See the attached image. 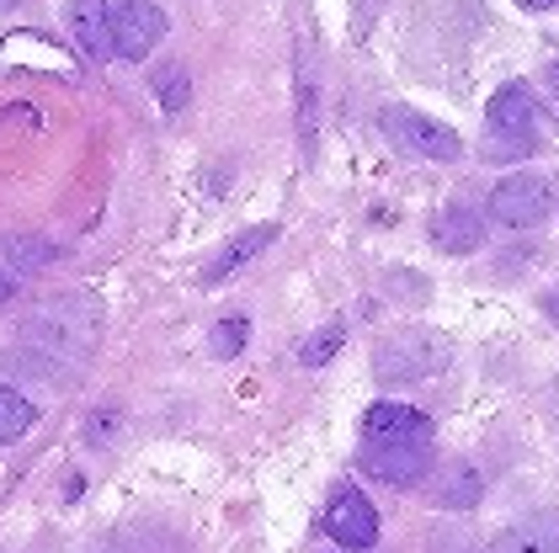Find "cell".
I'll return each mask as SVG.
<instances>
[{"label": "cell", "instance_id": "cell-1", "mask_svg": "<svg viewBox=\"0 0 559 553\" xmlns=\"http://www.w3.org/2000/svg\"><path fill=\"white\" fill-rule=\"evenodd\" d=\"M453 362V340L431 325H400L379 340L373 351V373L379 383H416V378H437L442 368Z\"/></svg>", "mask_w": 559, "mask_h": 553}, {"label": "cell", "instance_id": "cell-2", "mask_svg": "<svg viewBox=\"0 0 559 553\" xmlns=\"http://www.w3.org/2000/svg\"><path fill=\"white\" fill-rule=\"evenodd\" d=\"M544 139V107L533 101L527 85H501L490 96V123H485V144L496 149L490 160H516Z\"/></svg>", "mask_w": 559, "mask_h": 553}, {"label": "cell", "instance_id": "cell-3", "mask_svg": "<svg viewBox=\"0 0 559 553\" xmlns=\"http://www.w3.org/2000/svg\"><path fill=\"white\" fill-rule=\"evenodd\" d=\"M384 133L405 149V155H421V160H437V166H448V160L464 155V139H459L453 128L427 118V112H411V107H389Z\"/></svg>", "mask_w": 559, "mask_h": 553}, {"label": "cell", "instance_id": "cell-4", "mask_svg": "<svg viewBox=\"0 0 559 553\" xmlns=\"http://www.w3.org/2000/svg\"><path fill=\"white\" fill-rule=\"evenodd\" d=\"M549 208H555V187L533 170H516L490 192V218L507 224V229H538L549 218Z\"/></svg>", "mask_w": 559, "mask_h": 553}, {"label": "cell", "instance_id": "cell-5", "mask_svg": "<svg viewBox=\"0 0 559 553\" xmlns=\"http://www.w3.org/2000/svg\"><path fill=\"white\" fill-rule=\"evenodd\" d=\"M362 473L379 484H421L431 473V442H368L362 447Z\"/></svg>", "mask_w": 559, "mask_h": 553}, {"label": "cell", "instance_id": "cell-6", "mask_svg": "<svg viewBox=\"0 0 559 553\" xmlns=\"http://www.w3.org/2000/svg\"><path fill=\"white\" fill-rule=\"evenodd\" d=\"M325 538L331 543H342L346 553H368L379 543V510L368 495H357V490H342L331 510H325Z\"/></svg>", "mask_w": 559, "mask_h": 553}, {"label": "cell", "instance_id": "cell-7", "mask_svg": "<svg viewBox=\"0 0 559 553\" xmlns=\"http://www.w3.org/2000/svg\"><path fill=\"white\" fill-rule=\"evenodd\" d=\"M166 38V11L150 0H123L112 5V53L123 59H150V48Z\"/></svg>", "mask_w": 559, "mask_h": 553}, {"label": "cell", "instance_id": "cell-8", "mask_svg": "<svg viewBox=\"0 0 559 553\" xmlns=\"http://www.w3.org/2000/svg\"><path fill=\"white\" fill-rule=\"evenodd\" d=\"M431 421L411 405H394V399H379L368 416H362V442H427Z\"/></svg>", "mask_w": 559, "mask_h": 553}, {"label": "cell", "instance_id": "cell-9", "mask_svg": "<svg viewBox=\"0 0 559 553\" xmlns=\"http://www.w3.org/2000/svg\"><path fill=\"white\" fill-rule=\"evenodd\" d=\"M490 553H559V516L544 510V516H522L512 527H501L490 538Z\"/></svg>", "mask_w": 559, "mask_h": 553}, {"label": "cell", "instance_id": "cell-10", "mask_svg": "<svg viewBox=\"0 0 559 553\" xmlns=\"http://www.w3.org/2000/svg\"><path fill=\"white\" fill-rule=\"evenodd\" d=\"M70 33L81 43V53L102 64L112 53V5L107 0H70Z\"/></svg>", "mask_w": 559, "mask_h": 553}, {"label": "cell", "instance_id": "cell-11", "mask_svg": "<svg viewBox=\"0 0 559 553\" xmlns=\"http://www.w3.org/2000/svg\"><path fill=\"white\" fill-rule=\"evenodd\" d=\"M431 245L448 255H469L485 245V218L469 208H448L437 213V224H431Z\"/></svg>", "mask_w": 559, "mask_h": 553}, {"label": "cell", "instance_id": "cell-12", "mask_svg": "<svg viewBox=\"0 0 559 553\" xmlns=\"http://www.w3.org/2000/svg\"><path fill=\"white\" fill-rule=\"evenodd\" d=\"M272 240H277V224H257V229H246V235H240L235 245H224V251H218L214 261H209V272H203V282H209V288H214V282H224L229 272H240L246 261H257V255L266 251Z\"/></svg>", "mask_w": 559, "mask_h": 553}, {"label": "cell", "instance_id": "cell-13", "mask_svg": "<svg viewBox=\"0 0 559 553\" xmlns=\"http://www.w3.org/2000/svg\"><path fill=\"white\" fill-rule=\"evenodd\" d=\"M479 490H485V484H479V473H474L469 464H448V473L431 484V501H437V506H453V510H469L474 501H479Z\"/></svg>", "mask_w": 559, "mask_h": 553}, {"label": "cell", "instance_id": "cell-14", "mask_svg": "<svg viewBox=\"0 0 559 553\" xmlns=\"http://www.w3.org/2000/svg\"><path fill=\"white\" fill-rule=\"evenodd\" d=\"M38 421V410H33V399H22L16 388H5L0 383V442H16V436H27Z\"/></svg>", "mask_w": 559, "mask_h": 553}, {"label": "cell", "instance_id": "cell-15", "mask_svg": "<svg viewBox=\"0 0 559 553\" xmlns=\"http://www.w3.org/2000/svg\"><path fill=\"white\" fill-rule=\"evenodd\" d=\"M342 325H325V330H320V336H309L304 340V368H320V362H331V357H336V346H342Z\"/></svg>", "mask_w": 559, "mask_h": 553}, {"label": "cell", "instance_id": "cell-16", "mask_svg": "<svg viewBox=\"0 0 559 553\" xmlns=\"http://www.w3.org/2000/svg\"><path fill=\"white\" fill-rule=\"evenodd\" d=\"M246 336H251V325L235 314V320H218L214 325V357H235L240 346H246Z\"/></svg>", "mask_w": 559, "mask_h": 553}, {"label": "cell", "instance_id": "cell-17", "mask_svg": "<svg viewBox=\"0 0 559 553\" xmlns=\"http://www.w3.org/2000/svg\"><path fill=\"white\" fill-rule=\"evenodd\" d=\"M160 107H166V112H181V107H187V75H181V64H166V70H160Z\"/></svg>", "mask_w": 559, "mask_h": 553}, {"label": "cell", "instance_id": "cell-18", "mask_svg": "<svg viewBox=\"0 0 559 553\" xmlns=\"http://www.w3.org/2000/svg\"><path fill=\"white\" fill-rule=\"evenodd\" d=\"M5 255H11V266H44V261H53V245H38V240H11Z\"/></svg>", "mask_w": 559, "mask_h": 553}, {"label": "cell", "instance_id": "cell-19", "mask_svg": "<svg viewBox=\"0 0 559 553\" xmlns=\"http://www.w3.org/2000/svg\"><path fill=\"white\" fill-rule=\"evenodd\" d=\"M544 314L559 325V288H549V293H544Z\"/></svg>", "mask_w": 559, "mask_h": 553}, {"label": "cell", "instance_id": "cell-20", "mask_svg": "<svg viewBox=\"0 0 559 553\" xmlns=\"http://www.w3.org/2000/svg\"><path fill=\"white\" fill-rule=\"evenodd\" d=\"M527 11H549V5H559V0H522Z\"/></svg>", "mask_w": 559, "mask_h": 553}, {"label": "cell", "instance_id": "cell-21", "mask_svg": "<svg viewBox=\"0 0 559 553\" xmlns=\"http://www.w3.org/2000/svg\"><path fill=\"white\" fill-rule=\"evenodd\" d=\"M11 293H16V282H11V277H0V303H5Z\"/></svg>", "mask_w": 559, "mask_h": 553}, {"label": "cell", "instance_id": "cell-22", "mask_svg": "<svg viewBox=\"0 0 559 553\" xmlns=\"http://www.w3.org/2000/svg\"><path fill=\"white\" fill-rule=\"evenodd\" d=\"M549 85H555V91H559V64H549Z\"/></svg>", "mask_w": 559, "mask_h": 553}, {"label": "cell", "instance_id": "cell-23", "mask_svg": "<svg viewBox=\"0 0 559 553\" xmlns=\"http://www.w3.org/2000/svg\"><path fill=\"white\" fill-rule=\"evenodd\" d=\"M11 5H16V0H0V11H11Z\"/></svg>", "mask_w": 559, "mask_h": 553}]
</instances>
